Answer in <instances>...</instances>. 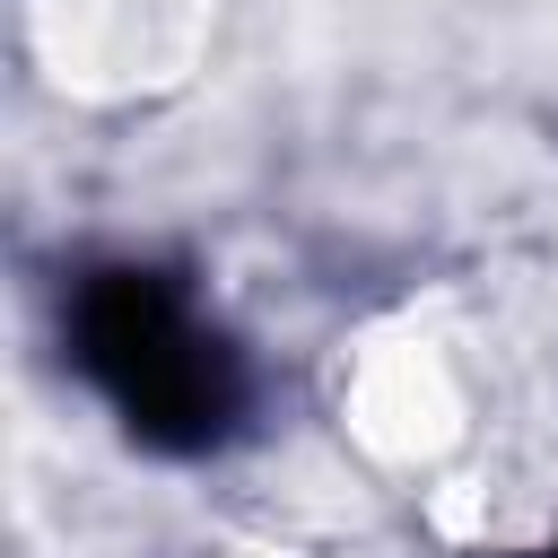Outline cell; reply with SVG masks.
Wrapping results in <instances>:
<instances>
[{
  "label": "cell",
  "mask_w": 558,
  "mask_h": 558,
  "mask_svg": "<svg viewBox=\"0 0 558 558\" xmlns=\"http://www.w3.org/2000/svg\"><path fill=\"white\" fill-rule=\"evenodd\" d=\"M87 366L113 384V401L131 410V427L148 436H218L227 418V366L218 340L140 270H122L113 288L87 296Z\"/></svg>",
  "instance_id": "obj_1"
}]
</instances>
